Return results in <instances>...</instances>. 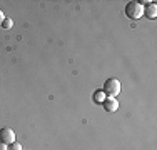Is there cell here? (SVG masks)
Masks as SVG:
<instances>
[{"mask_svg":"<svg viewBox=\"0 0 157 150\" xmlns=\"http://www.w3.org/2000/svg\"><path fill=\"white\" fill-rule=\"evenodd\" d=\"M121 90H122V85H121V82H119L117 78H107L105 84H104L102 92L105 93V95H109V97H117L119 93H121Z\"/></svg>","mask_w":157,"mask_h":150,"instance_id":"cell-1","label":"cell"},{"mask_svg":"<svg viewBox=\"0 0 157 150\" xmlns=\"http://www.w3.org/2000/svg\"><path fill=\"white\" fill-rule=\"evenodd\" d=\"M125 15L132 20H139L144 17V7L139 5L137 2H129L125 5Z\"/></svg>","mask_w":157,"mask_h":150,"instance_id":"cell-2","label":"cell"},{"mask_svg":"<svg viewBox=\"0 0 157 150\" xmlns=\"http://www.w3.org/2000/svg\"><path fill=\"white\" fill-rule=\"evenodd\" d=\"M0 142H3V144L10 145L15 142V132H13L12 129H9V127H3V129H0Z\"/></svg>","mask_w":157,"mask_h":150,"instance_id":"cell-3","label":"cell"},{"mask_svg":"<svg viewBox=\"0 0 157 150\" xmlns=\"http://www.w3.org/2000/svg\"><path fill=\"white\" fill-rule=\"evenodd\" d=\"M104 108H105L107 112H115L119 108V100L115 99V97H107L105 100L102 102Z\"/></svg>","mask_w":157,"mask_h":150,"instance_id":"cell-4","label":"cell"},{"mask_svg":"<svg viewBox=\"0 0 157 150\" xmlns=\"http://www.w3.org/2000/svg\"><path fill=\"white\" fill-rule=\"evenodd\" d=\"M144 15H145L147 18H151V20L157 18V5H155V2H152L151 5L144 7Z\"/></svg>","mask_w":157,"mask_h":150,"instance_id":"cell-5","label":"cell"},{"mask_svg":"<svg viewBox=\"0 0 157 150\" xmlns=\"http://www.w3.org/2000/svg\"><path fill=\"white\" fill-rule=\"evenodd\" d=\"M0 27L5 28V30H10V28L13 27V20H12L10 17H5V20L2 22V25H0Z\"/></svg>","mask_w":157,"mask_h":150,"instance_id":"cell-6","label":"cell"},{"mask_svg":"<svg viewBox=\"0 0 157 150\" xmlns=\"http://www.w3.org/2000/svg\"><path fill=\"white\" fill-rule=\"evenodd\" d=\"M9 150H24V148H22V145L18 142H13V144L9 145Z\"/></svg>","mask_w":157,"mask_h":150,"instance_id":"cell-7","label":"cell"},{"mask_svg":"<svg viewBox=\"0 0 157 150\" xmlns=\"http://www.w3.org/2000/svg\"><path fill=\"white\" fill-rule=\"evenodd\" d=\"M104 97H105V93H104V92H97L95 93V102H104V100H105Z\"/></svg>","mask_w":157,"mask_h":150,"instance_id":"cell-8","label":"cell"},{"mask_svg":"<svg viewBox=\"0 0 157 150\" xmlns=\"http://www.w3.org/2000/svg\"><path fill=\"white\" fill-rule=\"evenodd\" d=\"M0 150H9V145L3 144V142H0Z\"/></svg>","mask_w":157,"mask_h":150,"instance_id":"cell-9","label":"cell"},{"mask_svg":"<svg viewBox=\"0 0 157 150\" xmlns=\"http://www.w3.org/2000/svg\"><path fill=\"white\" fill-rule=\"evenodd\" d=\"M5 20V13L2 12V10H0V25H2V22Z\"/></svg>","mask_w":157,"mask_h":150,"instance_id":"cell-10","label":"cell"}]
</instances>
